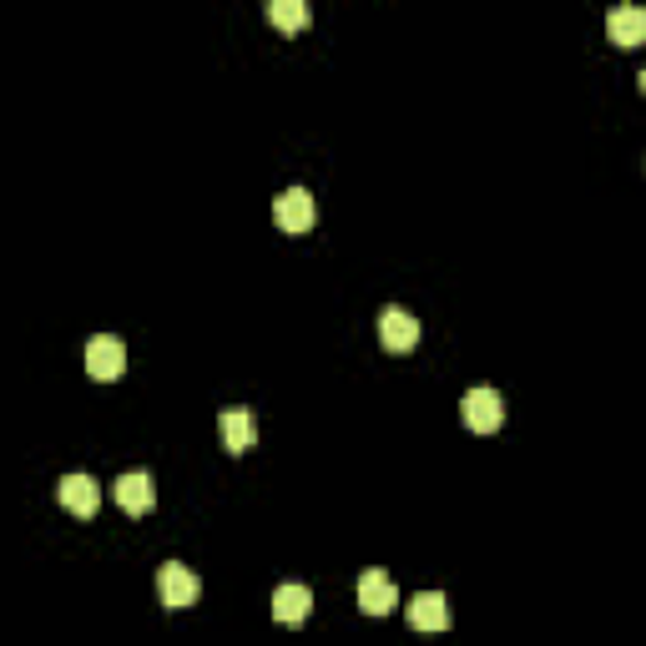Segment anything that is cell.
I'll list each match as a JSON object with an SVG mask.
<instances>
[{"mask_svg":"<svg viewBox=\"0 0 646 646\" xmlns=\"http://www.w3.org/2000/svg\"><path fill=\"white\" fill-rule=\"evenodd\" d=\"M197 591H203V581H197L182 561H168L162 571H157V596H162L168 611H187L192 601H197Z\"/></svg>","mask_w":646,"mask_h":646,"instance_id":"cell-1","label":"cell"},{"mask_svg":"<svg viewBox=\"0 0 646 646\" xmlns=\"http://www.w3.org/2000/svg\"><path fill=\"white\" fill-rule=\"evenodd\" d=\"M121 369H127V344L111 334H96L86 344V374L107 384V379H121Z\"/></svg>","mask_w":646,"mask_h":646,"instance_id":"cell-2","label":"cell"},{"mask_svg":"<svg viewBox=\"0 0 646 646\" xmlns=\"http://www.w3.org/2000/svg\"><path fill=\"white\" fill-rule=\"evenodd\" d=\"M460 414H465V424L475 434H495L500 430V419H505V405L495 389H470L465 399H460Z\"/></svg>","mask_w":646,"mask_h":646,"instance_id":"cell-3","label":"cell"},{"mask_svg":"<svg viewBox=\"0 0 646 646\" xmlns=\"http://www.w3.org/2000/svg\"><path fill=\"white\" fill-rule=\"evenodd\" d=\"M379 344L389 348V354H409V348L419 344V319L405 309H384L379 313Z\"/></svg>","mask_w":646,"mask_h":646,"instance_id":"cell-4","label":"cell"},{"mask_svg":"<svg viewBox=\"0 0 646 646\" xmlns=\"http://www.w3.org/2000/svg\"><path fill=\"white\" fill-rule=\"evenodd\" d=\"M273 223L283 233H309L313 228V197L303 187H288L278 192V203H273Z\"/></svg>","mask_w":646,"mask_h":646,"instance_id":"cell-5","label":"cell"},{"mask_svg":"<svg viewBox=\"0 0 646 646\" xmlns=\"http://www.w3.org/2000/svg\"><path fill=\"white\" fill-rule=\"evenodd\" d=\"M450 622H455V611H450V601H444L440 591H419V596L409 601V626H414V632H444Z\"/></svg>","mask_w":646,"mask_h":646,"instance_id":"cell-6","label":"cell"},{"mask_svg":"<svg viewBox=\"0 0 646 646\" xmlns=\"http://www.w3.org/2000/svg\"><path fill=\"white\" fill-rule=\"evenodd\" d=\"M359 606H364V616H389V611L399 606L395 581L384 571H364L359 575Z\"/></svg>","mask_w":646,"mask_h":646,"instance_id":"cell-7","label":"cell"},{"mask_svg":"<svg viewBox=\"0 0 646 646\" xmlns=\"http://www.w3.org/2000/svg\"><path fill=\"white\" fill-rule=\"evenodd\" d=\"M56 495H61V505H66L76 520H91L96 505H101V491H96V480H91V475H66V480L56 485Z\"/></svg>","mask_w":646,"mask_h":646,"instance_id":"cell-8","label":"cell"},{"mask_svg":"<svg viewBox=\"0 0 646 646\" xmlns=\"http://www.w3.org/2000/svg\"><path fill=\"white\" fill-rule=\"evenodd\" d=\"M606 31H611V41H616V46H626V51L642 46V41H646V11L626 0V6H616V11L606 15Z\"/></svg>","mask_w":646,"mask_h":646,"instance_id":"cell-9","label":"cell"},{"mask_svg":"<svg viewBox=\"0 0 646 646\" xmlns=\"http://www.w3.org/2000/svg\"><path fill=\"white\" fill-rule=\"evenodd\" d=\"M152 500H157V491H152V475H147V470H127V475L117 480V505L127 515H147Z\"/></svg>","mask_w":646,"mask_h":646,"instance_id":"cell-10","label":"cell"},{"mask_svg":"<svg viewBox=\"0 0 646 646\" xmlns=\"http://www.w3.org/2000/svg\"><path fill=\"white\" fill-rule=\"evenodd\" d=\"M217 430H223V444H228V455H248L252 444H258V424H252L248 409H228V414L217 419Z\"/></svg>","mask_w":646,"mask_h":646,"instance_id":"cell-11","label":"cell"},{"mask_svg":"<svg viewBox=\"0 0 646 646\" xmlns=\"http://www.w3.org/2000/svg\"><path fill=\"white\" fill-rule=\"evenodd\" d=\"M309 606H313V596H309V586H299V581H288V586L273 591V622H283V626L309 622Z\"/></svg>","mask_w":646,"mask_h":646,"instance_id":"cell-12","label":"cell"},{"mask_svg":"<svg viewBox=\"0 0 646 646\" xmlns=\"http://www.w3.org/2000/svg\"><path fill=\"white\" fill-rule=\"evenodd\" d=\"M268 21H273L283 36H293V31L309 25V0H268Z\"/></svg>","mask_w":646,"mask_h":646,"instance_id":"cell-13","label":"cell"},{"mask_svg":"<svg viewBox=\"0 0 646 646\" xmlns=\"http://www.w3.org/2000/svg\"><path fill=\"white\" fill-rule=\"evenodd\" d=\"M636 82H642V91H646V66H642V76H636Z\"/></svg>","mask_w":646,"mask_h":646,"instance_id":"cell-14","label":"cell"}]
</instances>
